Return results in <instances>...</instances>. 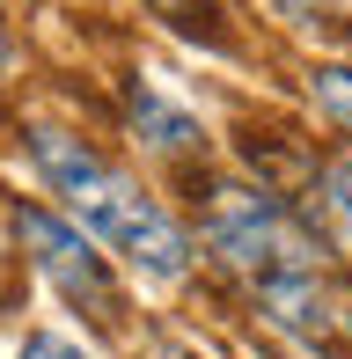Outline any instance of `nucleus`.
Segmentation results:
<instances>
[{
	"instance_id": "obj_1",
	"label": "nucleus",
	"mask_w": 352,
	"mask_h": 359,
	"mask_svg": "<svg viewBox=\"0 0 352 359\" xmlns=\"http://www.w3.org/2000/svg\"><path fill=\"white\" fill-rule=\"evenodd\" d=\"M22 140H29V169H37L44 191L67 205L59 220L81 227L95 250H110L118 264H133L140 279H154V286H176L191 264H198L191 227L176 220L154 191H140L110 154H95L81 133H67V125H29Z\"/></svg>"
},
{
	"instance_id": "obj_2",
	"label": "nucleus",
	"mask_w": 352,
	"mask_h": 359,
	"mask_svg": "<svg viewBox=\"0 0 352 359\" xmlns=\"http://www.w3.org/2000/svg\"><path fill=\"white\" fill-rule=\"evenodd\" d=\"M198 242L220 271L264 286V279H286V271H316L323 257V235H316V213H301L286 191L271 184H205V205H198Z\"/></svg>"
},
{
	"instance_id": "obj_3",
	"label": "nucleus",
	"mask_w": 352,
	"mask_h": 359,
	"mask_svg": "<svg viewBox=\"0 0 352 359\" xmlns=\"http://www.w3.org/2000/svg\"><path fill=\"white\" fill-rule=\"evenodd\" d=\"M8 227H15V242L29 250V264L44 271V286L67 308H81L95 330H125V293L110 279V257L95 250L81 227H67L52 205H15Z\"/></svg>"
},
{
	"instance_id": "obj_4",
	"label": "nucleus",
	"mask_w": 352,
	"mask_h": 359,
	"mask_svg": "<svg viewBox=\"0 0 352 359\" xmlns=\"http://www.w3.org/2000/svg\"><path fill=\"white\" fill-rule=\"evenodd\" d=\"M125 125H133V140L147 147V154H162V161H191V154H205V125L191 118L176 95H162L154 81H125Z\"/></svg>"
},
{
	"instance_id": "obj_5",
	"label": "nucleus",
	"mask_w": 352,
	"mask_h": 359,
	"mask_svg": "<svg viewBox=\"0 0 352 359\" xmlns=\"http://www.w3.org/2000/svg\"><path fill=\"white\" fill-rule=\"evenodd\" d=\"M250 293H257V316L271 323V330H286L294 345H309V352L330 345L338 316H330V293H323L316 271H286V279H264V286H250Z\"/></svg>"
},
{
	"instance_id": "obj_6",
	"label": "nucleus",
	"mask_w": 352,
	"mask_h": 359,
	"mask_svg": "<svg viewBox=\"0 0 352 359\" xmlns=\"http://www.w3.org/2000/svg\"><path fill=\"white\" fill-rule=\"evenodd\" d=\"M309 95H316V110H323L330 133L352 140V67H316L309 74Z\"/></svg>"
},
{
	"instance_id": "obj_7",
	"label": "nucleus",
	"mask_w": 352,
	"mask_h": 359,
	"mask_svg": "<svg viewBox=\"0 0 352 359\" xmlns=\"http://www.w3.org/2000/svg\"><path fill=\"white\" fill-rule=\"evenodd\" d=\"M15 359H88V352L74 345V337H59V330H29V337H22V352H15Z\"/></svg>"
},
{
	"instance_id": "obj_8",
	"label": "nucleus",
	"mask_w": 352,
	"mask_h": 359,
	"mask_svg": "<svg viewBox=\"0 0 352 359\" xmlns=\"http://www.w3.org/2000/svg\"><path fill=\"white\" fill-rule=\"evenodd\" d=\"M15 67H22V44H15L8 15H0V81H15Z\"/></svg>"
},
{
	"instance_id": "obj_9",
	"label": "nucleus",
	"mask_w": 352,
	"mask_h": 359,
	"mask_svg": "<svg viewBox=\"0 0 352 359\" xmlns=\"http://www.w3.org/2000/svg\"><path fill=\"white\" fill-rule=\"evenodd\" d=\"M271 8H286V15H294V22H316V15H323L330 0H271Z\"/></svg>"
},
{
	"instance_id": "obj_10",
	"label": "nucleus",
	"mask_w": 352,
	"mask_h": 359,
	"mask_svg": "<svg viewBox=\"0 0 352 359\" xmlns=\"http://www.w3.org/2000/svg\"><path fill=\"white\" fill-rule=\"evenodd\" d=\"M338 330H345V345H352V301H345V308H338Z\"/></svg>"
},
{
	"instance_id": "obj_11",
	"label": "nucleus",
	"mask_w": 352,
	"mask_h": 359,
	"mask_svg": "<svg viewBox=\"0 0 352 359\" xmlns=\"http://www.w3.org/2000/svg\"><path fill=\"white\" fill-rule=\"evenodd\" d=\"M154 359H191V352L184 345H154Z\"/></svg>"
},
{
	"instance_id": "obj_12",
	"label": "nucleus",
	"mask_w": 352,
	"mask_h": 359,
	"mask_svg": "<svg viewBox=\"0 0 352 359\" xmlns=\"http://www.w3.org/2000/svg\"><path fill=\"white\" fill-rule=\"evenodd\" d=\"M154 8H162V15H184V0H154Z\"/></svg>"
}]
</instances>
